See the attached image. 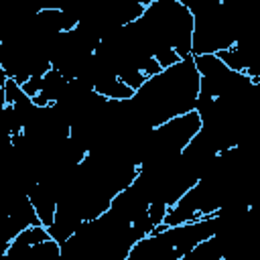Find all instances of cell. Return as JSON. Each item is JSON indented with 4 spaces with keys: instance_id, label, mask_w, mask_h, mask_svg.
I'll return each mask as SVG.
<instances>
[{
    "instance_id": "7a4b0ae2",
    "label": "cell",
    "mask_w": 260,
    "mask_h": 260,
    "mask_svg": "<svg viewBox=\"0 0 260 260\" xmlns=\"http://www.w3.org/2000/svg\"><path fill=\"white\" fill-rule=\"evenodd\" d=\"M134 22L162 69L193 55L195 16L181 0H154Z\"/></svg>"
},
{
    "instance_id": "3957f363",
    "label": "cell",
    "mask_w": 260,
    "mask_h": 260,
    "mask_svg": "<svg viewBox=\"0 0 260 260\" xmlns=\"http://www.w3.org/2000/svg\"><path fill=\"white\" fill-rule=\"evenodd\" d=\"M193 57H195V65L201 75V95L199 98L232 95V93L244 91L256 83L248 73L228 67L219 55L209 53V55H193Z\"/></svg>"
},
{
    "instance_id": "6da1fadb",
    "label": "cell",
    "mask_w": 260,
    "mask_h": 260,
    "mask_svg": "<svg viewBox=\"0 0 260 260\" xmlns=\"http://www.w3.org/2000/svg\"><path fill=\"white\" fill-rule=\"evenodd\" d=\"M199 95L201 75L195 57L189 55L146 77L128 104L130 112L144 128H154L167 120L197 110Z\"/></svg>"
}]
</instances>
